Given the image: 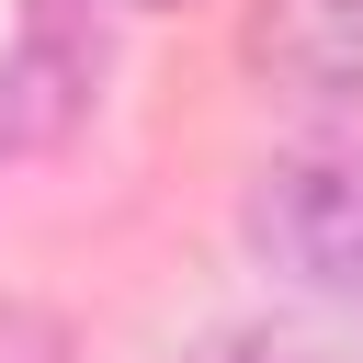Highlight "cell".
I'll return each mask as SVG.
<instances>
[{
  "label": "cell",
  "instance_id": "1",
  "mask_svg": "<svg viewBox=\"0 0 363 363\" xmlns=\"http://www.w3.org/2000/svg\"><path fill=\"white\" fill-rule=\"evenodd\" d=\"M238 250L272 284H295L306 306L363 318V136L261 159L250 193H238Z\"/></svg>",
  "mask_w": 363,
  "mask_h": 363
},
{
  "label": "cell",
  "instance_id": "2",
  "mask_svg": "<svg viewBox=\"0 0 363 363\" xmlns=\"http://www.w3.org/2000/svg\"><path fill=\"white\" fill-rule=\"evenodd\" d=\"M113 79V0H23V34L0 45V136L11 159L68 147L102 113Z\"/></svg>",
  "mask_w": 363,
  "mask_h": 363
},
{
  "label": "cell",
  "instance_id": "3",
  "mask_svg": "<svg viewBox=\"0 0 363 363\" xmlns=\"http://www.w3.org/2000/svg\"><path fill=\"white\" fill-rule=\"evenodd\" d=\"M238 68L272 102L363 113V0H250L238 11Z\"/></svg>",
  "mask_w": 363,
  "mask_h": 363
},
{
  "label": "cell",
  "instance_id": "4",
  "mask_svg": "<svg viewBox=\"0 0 363 363\" xmlns=\"http://www.w3.org/2000/svg\"><path fill=\"white\" fill-rule=\"evenodd\" d=\"M193 363H329V352L295 340V329H272V318H238V329H204Z\"/></svg>",
  "mask_w": 363,
  "mask_h": 363
},
{
  "label": "cell",
  "instance_id": "5",
  "mask_svg": "<svg viewBox=\"0 0 363 363\" xmlns=\"http://www.w3.org/2000/svg\"><path fill=\"white\" fill-rule=\"evenodd\" d=\"M0 363H79V340H68V318H57V306L0 295Z\"/></svg>",
  "mask_w": 363,
  "mask_h": 363
},
{
  "label": "cell",
  "instance_id": "6",
  "mask_svg": "<svg viewBox=\"0 0 363 363\" xmlns=\"http://www.w3.org/2000/svg\"><path fill=\"white\" fill-rule=\"evenodd\" d=\"M125 11H193V0H125Z\"/></svg>",
  "mask_w": 363,
  "mask_h": 363
},
{
  "label": "cell",
  "instance_id": "7",
  "mask_svg": "<svg viewBox=\"0 0 363 363\" xmlns=\"http://www.w3.org/2000/svg\"><path fill=\"white\" fill-rule=\"evenodd\" d=\"M0 159H11V136H0Z\"/></svg>",
  "mask_w": 363,
  "mask_h": 363
}]
</instances>
